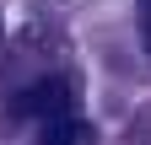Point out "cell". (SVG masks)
Here are the masks:
<instances>
[{"instance_id":"6da1fadb","label":"cell","mask_w":151,"mask_h":145,"mask_svg":"<svg viewBox=\"0 0 151 145\" xmlns=\"http://www.w3.org/2000/svg\"><path fill=\"white\" fill-rule=\"evenodd\" d=\"M16 113L22 118H65L70 113V86L60 81V75H49V81H38V86H27L22 97H16Z\"/></svg>"},{"instance_id":"7a4b0ae2","label":"cell","mask_w":151,"mask_h":145,"mask_svg":"<svg viewBox=\"0 0 151 145\" xmlns=\"http://www.w3.org/2000/svg\"><path fill=\"white\" fill-rule=\"evenodd\" d=\"M38 145H97V134H92V124H86V118L65 113V118H49V124H43Z\"/></svg>"},{"instance_id":"3957f363","label":"cell","mask_w":151,"mask_h":145,"mask_svg":"<svg viewBox=\"0 0 151 145\" xmlns=\"http://www.w3.org/2000/svg\"><path fill=\"white\" fill-rule=\"evenodd\" d=\"M140 38H146V48H151V0H140Z\"/></svg>"}]
</instances>
